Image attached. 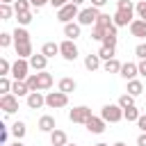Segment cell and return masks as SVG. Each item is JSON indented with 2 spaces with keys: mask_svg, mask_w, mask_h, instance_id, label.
<instances>
[{
  "mask_svg": "<svg viewBox=\"0 0 146 146\" xmlns=\"http://www.w3.org/2000/svg\"><path fill=\"white\" fill-rule=\"evenodd\" d=\"M7 137H9V128H7L5 123H0V141L7 144Z\"/></svg>",
  "mask_w": 146,
  "mask_h": 146,
  "instance_id": "cell-42",
  "label": "cell"
},
{
  "mask_svg": "<svg viewBox=\"0 0 146 146\" xmlns=\"http://www.w3.org/2000/svg\"><path fill=\"white\" fill-rule=\"evenodd\" d=\"M11 94L18 96V98H21V96L27 98V96H30V87H27V82H25V80H14V84H11Z\"/></svg>",
  "mask_w": 146,
  "mask_h": 146,
  "instance_id": "cell-17",
  "label": "cell"
},
{
  "mask_svg": "<svg viewBox=\"0 0 146 146\" xmlns=\"http://www.w3.org/2000/svg\"><path fill=\"white\" fill-rule=\"evenodd\" d=\"M16 18H18V25H23V27H25V25H30V23H32V18H34V16H32V9H30V11H21V14H16Z\"/></svg>",
  "mask_w": 146,
  "mask_h": 146,
  "instance_id": "cell-34",
  "label": "cell"
},
{
  "mask_svg": "<svg viewBox=\"0 0 146 146\" xmlns=\"http://www.w3.org/2000/svg\"><path fill=\"white\" fill-rule=\"evenodd\" d=\"M0 2H7V5H11V2H16V0H0Z\"/></svg>",
  "mask_w": 146,
  "mask_h": 146,
  "instance_id": "cell-53",
  "label": "cell"
},
{
  "mask_svg": "<svg viewBox=\"0 0 146 146\" xmlns=\"http://www.w3.org/2000/svg\"><path fill=\"white\" fill-rule=\"evenodd\" d=\"M121 62L116 59V57H112V59H107V62H103V71L105 73H121Z\"/></svg>",
  "mask_w": 146,
  "mask_h": 146,
  "instance_id": "cell-24",
  "label": "cell"
},
{
  "mask_svg": "<svg viewBox=\"0 0 146 146\" xmlns=\"http://www.w3.org/2000/svg\"><path fill=\"white\" fill-rule=\"evenodd\" d=\"M57 89H59V91H64V94H71V91H75V89H78V84H75V80H73V78H62V80L57 82Z\"/></svg>",
  "mask_w": 146,
  "mask_h": 146,
  "instance_id": "cell-22",
  "label": "cell"
},
{
  "mask_svg": "<svg viewBox=\"0 0 146 146\" xmlns=\"http://www.w3.org/2000/svg\"><path fill=\"white\" fill-rule=\"evenodd\" d=\"M135 55H137L139 59H146V41L137 43V48H135Z\"/></svg>",
  "mask_w": 146,
  "mask_h": 146,
  "instance_id": "cell-41",
  "label": "cell"
},
{
  "mask_svg": "<svg viewBox=\"0 0 146 146\" xmlns=\"http://www.w3.org/2000/svg\"><path fill=\"white\" fill-rule=\"evenodd\" d=\"M137 66H139V75H144V78H146V59H139V64H137Z\"/></svg>",
  "mask_w": 146,
  "mask_h": 146,
  "instance_id": "cell-46",
  "label": "cell"
},
{
  "mask_svg": "<svg viewBox=\"0 0 146 146\" xmlns=\"http://www.w3.org/2000/svg\"><path fill=\"white\" fill-rule=\"evenodd\" d=\"M116 103H119V105H121L123 110H125V107H132V105H135V96L125 91L123 96H119V100H116Z\"/></svg>",
  "mask_w": 146,
  "mask_h": 146,
  "instance_id": "cell-33",
  "label": "cell"
},
{
  "mask_svg": "<svg viewBox=\"0 0 146 146\" xmlns=\"http://www.w3.org/2000/svg\"><path fill=\"white\" fill-rule=\"evenodd\" d=\"M36 80H39V91H48L52 87V75L48 71H36Z\"/></svg>",
  "mask_w": 146,
  "mask_h": 146,
  "instance_id": "cell-16",
  "label": "cell"
},
{
  "mask_svg": "<svg viewBox=\"0 0 146 146\" xmlns=\"http://www.w3.org/2000/svg\"><path fill=\"white\" fill-rule=\"evenodd\" d=\"M0 110H2L5 114H14V112L18 110V96H14V94H2V96H0Z\"/></svg>",
  "mask_w": 146,
  "mask_h": 146,
  "instance_id": "cell-9",
  "label": "cell"
},
{
  "mask_svg": "<svg viewBox=\"0 0 146 146\" xmlns=\"http://www.w3.org/2000/svg\"><path fill=\"white\" fill-rule=\"evenodd\" d=\"M123 80H135L137 75H139V66L135 64V62H125L123 66H121V73H119Z\"/></svg>",
  "mask_w": 146,
  "mask_h": 146,
  "instance_id": "cell-12",
  "label": "cell"
},
{
  "mask_svg": "<svg viewBox=\"0 0 146 146\" xmlns=\"http://www.w3.org/2000/svg\"><path fill=\"white\" fill-rule=\"evenodd\" d=\"M105 5H107V0H91V7H98V9H100V7H105Z\"/></svg>",
  "mask_w": 146,
  "mask_h": 146,
  "instance_id": "cell-48",
  "label": "cell"
},
{
  "mask_svg": "<svg viewBox=\"0 0 146 146\" xmlns=\"http://www.w3.org/2000/svg\"><path fill=\"white\" fill-rule=\"evenodd\" d=\"M11 80H9V75H0V91L2 94H11Z\"/></svg>",
  "mask_w": 146,
  "mask_h": 146,
  "instance_id": "cell-35",
  "label": "cell"
},
{
  "mask_svg": "<svg viewBox=\"0 0 146 146\" xmlns=\"http://www.w3.org/2000/svg\"><path fill=\"white\" fill-rule=\"evenodd\" d=\"M50 146H55V144H50Z\"/></svg>",
  "mask_w": 146,
  "mask_h": 146,
  "instance_id": "cell-56",
  "label": "cell"
},
{
  "mask_svg": "<svg viewBox=\"0 0 146 146\" xmlns=\"http://www.w3.org/2000/svg\"><path fill=\"white\" fill-rule=\"evenodd\" d=\"M11 41H14V34H9V32H0V48L11 46Z\"/></svg>",
  "mask_w": 146,
  "mask_h": 146,
  "instance_id": "cell-39",
  "label": "cell"
},
{
  "mask_svg": "<svg viewBox=\"0 0 146 146\" xmlns=\"http://www.w3.org/2000/svg\"><path fill=\"white\" fill-rule=\"evenodd\" d=\"M78 14H80V7L73 5V2H68L62 9H57V21L59 23H71L73 18H78Z\"/></svg>",
  "mask_w": 146,
  "mask_h": 146,
  "instance_id": "cell-5",
  "label": "cell"
},
{
  "mask_svg": "<svg viewBox=\"0 0 146 146\" xmlns=\"http://www.w3.org/2000/svg\"><path fill=\"white\" fill-rule=\"evenodd\" d=\"M139 110H137V105H132V107H125L123 110V119L125 121H139Z\"/></svg>",
  "mask_w": 146,
  "mask_h": 146,
  "instance_id": "cell-31",
  "label": "cell"
},
{
  "mask_svg": "<svg viewBox=\"0 0 146 146\" xmlns=\"http://www.w3.org/2000/svg\"><path fill=\"white\" fill-rule=\"evenodd\" d=\"M128 27H130V34H132V36L146 39V21H144V18H135Z\"/></svg>",
  "mask_w": 146,
  "mask_h": 146,
  "instance_id": "cell-11",
  "label": "cell"
},
{
  "mask_svg": "<svg viewBox=\"0 0 146 146\" xmlns=\"http://www.w3.org/2000/svg\"><path fill=\"white\" fill-rule=\"evenodd\" d=\"M16 55L23 57V59H30V57L34 55V52H32V41H30V43H18V46H16Z\"/></svg>",
  "mask_w": 146,
  "mask_h": 146,
  "instance_id": "cell-25",
  "label": "cell"
},
{
  "mask_svg": "<svg viewBox=\"0 0 146 146\" xmlns=\"http://www.w3.org/2000/svg\"><path fill=\"white\" fill-rule=\"evenodd\" d=\"M25 82H27V87H30V91H39V80H36V73H30Z\"/></svg>",
  "mask_w": 146,
  "mask_h": 146,
  "instance_id": "cell-40",
  "label": "cell"
},
{
  "mask_svg": "<svg viewBox=\"0 0 146 146\" xmlns=\"http://www.w3.org/2000/svg\"><path fill=\"white\" fill-rule=\"evenodd\" d=\"M30 66H32L34 71H46V66H48V57H46L43 52H34V55L30 57Z\"/></svg>",
  "mask_w": 146,
  "mask_h": 146,
  "instance_id": "cell-14",
  "label": "cell"
},
{
  "mask_svg": "<svg viewBox=\"0 0 146 146\" xmlns=\"http://www.w3.org/2000/svg\"><path fill=\"white\" fill-rule=\"evenodd\" d=\"M80 32H82V25H80V23H73V21H71V23H64V36H66V39H73V41H75V39L80 36Z\"/></svg>",
  "mask_w": 146,
  "mask_h": 146,
  "instance_id": "cell-15",
  "label": "cell"
},
{
  "mask_svg": "<svg viewBox=\"0 0 146 146\" xmlns=\"http://www.w3.org/2000/svg\"><path fill=\"white\" fill-rule=\"evenodd\" d=\"M71 2H73V5H78V7H80V5H84V0H71Z\"/></svg>",
  "mask_w": 146,
  "mask_h": 146,
  "instance_id": "cell-50",
  "label": "cell"
},
{
  "mask_svg": "<svg viewBox=\"0 0 146 146\" xmlns=\"http://www.w3.org/2000/svg\"><path fill=\"white\" fill-rule=\"evenodd\" d=\"M46 105V96L41 94V91H30V96H27V107L30 110H41Z\"/></svg>",
  "mask_w": 146,
  "mask_h": 146,
  "instance_id": "cell-13",
  "label": "cell"
},
{
  "mask_svg": "<svg viewBox=\"0 0 146 146\" xmlns=\"http://www.w3.org/2000/svg\"><path fill=\"white\" fill-rule=\"evenodd\" d=\"M11 34H14V46H18V43H30V32H27L23 25L16 27Z\"/></svg>",
  "mask_w": 146,
  "mask_h": 146,
  "instance_id": "cell-20",
  "label": "cell"
},
{
  "mask_svg": "<svg viewBox=\"0 0 146 146\" xmlns=\"http://www.w3.org/2000/svg\"><path fill=\"white\" fill-rule=\"evenodd\" d=\"M137 146H146V132H141V135L137 137Z\"/></svg>",
  "mask_w": 146,
  "mask_h": 146,
  "instance_id": "cell-49",
  "label": "cell"
},
{
  "mask_svg": "<svg viewBox=\"0 0 146 146\" xmlns=\"http://www.w3.org/2000/svg\"><path fill=\"white\" fill-rule=\"evenodd\" d=\"M132 21H135V7L132 9H116V14H114V25L116 27H125Z\"/></svg>",
  "mask_w": 146,
  "mask_h": 146,
  "instance_id": "cell-8",
  "label": "cell"
},
{
  "mask_svg": "<svg viewBox=\"0 0 146 146\" xmlns=\"http://www.w3.org/2000/svg\"><path fill=\"white\" fill-rule=\"evenodd\" d=\"M68 2H71V0H50V5H52L55 9H62V7H64V5H68Z\"/></svg>",
  "mask_w": 146,
  "mask_h": 146,
  "instance_id": "cell-44",
  "label": "cell"
},
{
  "mask_svg": "<svg viewBox=\"0 0 146 146\" xmlns=\"http://www.w3.org/2000/svg\"><path fill=\"white\" fill-rule=\"evenodd\" d=\"M30 2H32V7H34V9H41V7H43V5H48L50 0H30Z\"/></svg>",
  "mask_w": 146,
  "mask_h": 146,
  "instance_id": "cell-45",
  "label": "cell"
},
{
  "mask_svg": "<svg viewBox=\"0 0 146 146\" xmlns=\"http://www.w3.org/2000/svg\"><path fill=\"white\" fill-rule=\"evenodd\" d=\"M132 0H116V9H132Z\"/></svg>",
  "mask_w": 146,
  "mask_h": 146,
  "instance_id": "cell-43",
  "label": "cell"
},
{
  "mask_svg": "<svg viewBox=\"0 0 146 146\" xmlns=\"http://www.w3.org/2000/svg\"><path fill=\"white\" fill-rule=\"evenodd\" d=\"M50 144H55V146H66V144H68L66 132H64V130H59V128H55V130L50 132Z\"/></svg>",
  "mask_w": 146,
  "mask_h": 146,
  "instance_id": "cell-19",
  "label": "cell"
},
{
  "mask_svg": "<svg viewBox=\"0 0 146 146\" xmlns=\"http://www.w3.org/2000/svg\"><path fill=\"white\" fill-rule=\"evenodd\" d=\"M96 146H110V144H105V141H100V144H96Z\"/></svg>",
  "mask_w": 146,
  "mask_h": 146,
  "instance_id": "cell-54",
  "label": "cell"
},
{
  "mask_svg": "<svg viewBox=\"0 0 146 146\" xmlns=\"http://www.w3.org/2000/svg\"><path fill=\"white\" fill-rule=\"evenodd\" d=\"M100 116L107 123H119V121H123V107L119 103H107L100 107Z\"/></svg>",
  "mask_w": 146,
  "mask_h": 146,
  "instance_id": "cell-1",
  "label": "cell"
},
{
  "mask_svg": "<svg viewBox=\"0 0 146 146\" xmlns=\"http://www.w3.org/2000/svg\"><path fill=\"white\" fill-rule=\"evenodd\" d=\"M41 52L50 59V57H55V55H59V43H55V41H46L43 46H41Z\"/></svg>",
  "mask_w": 146,
  "mask_h": 146,
  "instance_id": "cell-23",
  "label": "cell"
},
{
  "mask_svg": "<svg viewBox=\"0 0 146 146\" xmlns=\"http://www.w3.org/2000/svg\"><path fill=\"white\" fill-rule=\"evenodd\" d=\"M55 128H57V125H55V116H50V114H43V116L39 119V130H41V132H48V135H50Z\"/></svg>",
  "mask_w": 146,
  "mask_h": 146,
  "instance_id": "cell-18",
  "label": "cell"
},
{
  "mask_svg": "<svg viewBox=\"0 0 146 146\" xmlns=\"http://www.w3.org/2000/svg\"><path fill=\"white\" fill-rule=\"evenodd\" d=\"M105 36H107V30H105V27H100V25H94V30H91V39L103 43V39H105Z\"/></svg>",
  "mask_w": 146,
  "mask_h": 146,
  "instance_id": "cell-32",
  "label": "cell"
},
{
  "mask_svg": "<svg viewBox=\"0 0 146 146\" xmlns=\"http://www.w3.org/2000/svg\"><path fill=\"white\" fill-rule=\"evenodd\" d=\"M112 146H128V144H123V141H116V144H112Z\"/></svg>",
  "mask_w": 146,
  "mask_h": 146,
  "instance_id": "cell-52",
  "label": "cell"
},
{
  "mask_svg": "<svg viewBox=\"0 0 146 146\" xmlns=\"http://www.w3.org/2000/svg\"><path fill=\"white\" fill-rule=\"evenodd\" d=\"M135 14H137V18H144L146 21V0H139L135 5Z\"/></svg>",
  "mask_w": 146,
  "mask_h": 146,
  "instance_id": "cell-38",
  "label": "cell"
},
{
  "mask_svg": "<svg viewBox=\"0 0 146 146\" xmlns=\"http://www.w3.org/2000/svg\"><path fill=\"white\" fill-rule=\"evenodd\" d=\"M66 146H78V144H66Z\"/></svg>",
  "mask_w": 146,
  "mask_h": 146,
  "instance_id": "cell-55",
  "label": "cell"
},
{
  "mask_svg": "<svg viewBox=\"0 0 146 146\" xmlns=\"http://www.w3.org/2000/svg\"><path fill=\"white\" fill-rule=\"evenodd\" d=\"M96 25H100V27H105V30H107V27H112V25H114V16H110V14H103V11H100V14H98V18H96Z\"/></svg>",
  "mask_w": 146,
  "mask_h": 146,
  "instance_id": "cell-28",
  "label": "cell"
},
{
  "mask_svg": "<svg viewBox=\"0 0 146 146\" xmlns=\"http://www.w3.org/2000/svg\"><path fill=\"white\" fill-rule=\"evenodd\" d=\"M100 66H103V59L98 57V52H96V55H87V57H84V68H87V71H98Z\"/></svg>",
  "mask_w": 146,
  "mask_h": 146,
  "instance_id": "cell-21",
  "label": "cell"
},
{
  "mask_svg": "<svg viewBox=\"0 0 146 146\" xmlns=\"http://www.w3.org/2000/svg\"><path fill=\"white\" fill-rule=\"evenodd\" d=\"M9 146H23V141H21V139H16V141H14V144H9Z\"/></svg>",
  "mask_w": 146,
  "mask_h": 146,
  "instance_id": "cell-51",
  "label": "cell"
},
{
  "mask_svg": "<svg viewBox=\"0 0 146 146\" xmlns=\"http://www.w3.org/2000/svg\"><path fill=\"white\" fill-rule=\"evenodd\" d=\"M32 66H30V59H23V57H18L14 64H11V75H14V80H27V71H30Z\"/></svg>",
  "mask_w": 146,
  "mask_h": 146,
  "instance_id": "cell-3",
  "label": "cell"
},
{
  "mask_svg": "<svg viewBox=\"0 0 146 146\" xmlns=\"http://www.w3.org/2000/svg\"><path fill=\"white\" fill-rule=\"evenodd\" d=\"M105 125H107V121H105L103 116H91V119L84 123V128H87L91 135H100V132H105Z\"/></svg>",
  "mask_w": 146,
  "mask_h": 146,
  "instance_id": "cell-10",
  "label": "cell"
},
{
  "mask_svg": "<svg viewBox=\"0 0 146 146\" xmlns=\"http://www.w3.org/2000/svg\"><path fill=\"white\" fill-rule=\"evenodd\" d=\"M25 132H27V125H25L23 121H16V123L11 125V135H14L16 139H23V137H25Z\"/></svg>",
  "mask_w": 146,
  "mask_h": 146,
  "instance_id": "cell-29",
  "label": "cell"
},
{
  "mask_svg": "<svg viewBox=\"0 0 146 146\" xmlns=\"http://www.w3.org/2000/svg\"><path fill=\"white\" fill-rule=\"evenodd\" d=\"M137 125L141 128V132H146V114H141V116H139V121H137Z\"/></svg>",
  "mask_w": 146,
  "mask_h": 146,
  "instance_id": "cell-47",
  "label": "cell"
},
{
  "mask_svg": "<svg viewBox=\"0 0 146 146\" xmlns=\"http://www.w3.org/2000/svg\"><path fill=\"white\" fill-rule=\"evenodd\" d=\"M59 55H62L66 62H75V59H78V46H75V41H73V39H64V41L59 43Z\"/></svg>",
  "mask_w": 146,
  "mask_h": 146,
  "instance_id": "cell-6",
  "label": "cell"
},
{
  "mask_svg": "<svg viewBox=\"0 0 146 146\" xmlns=\"http://www.w3.org/2000/svg\"><path fill=\"white\" fill-rule=\"evenodd\" d=\"M0 75H11V64L7 57H0Z\"/></svg>",
  "mask_w": 146,
  "mask_h": 146,
  "instance_id": "cell-37",
  "label": "cell"
},
{
  "mask_svg": "<svg viewBox=\"0 0 146 146\" xmlns=\"http://www.w3.org/2000/svg\"><path fill=\"white\" fill-rule=\"evenodd\" d=\"M94 114H91V107H87V105H78V107H73L71 112H68V119L73 121V123H87L89 119H91Z\"/></svg>",
  "mask_w": 146,
  "mask_h": 146,
  "instance_id": "cell-4",
  "label": "cell"
},
{
  "mask_svg": "<svg viewBox=\"0 0 146 146\" xmlns=\"http://www.w3.org/2000/svg\"><path fill=\"white\" fill-rule=\"evenodd\" d=\"M98 7H84V9H80V14H78V23L80 25H96V18H98Z\"/></svg>",
  "mask_w": 146,
  "mask_h": 146,
  "instance_id": "cell-7",
  "label": "cell"
},
{
  "mask_svg": "<svg viewBox=\"0 0 146 146\" xmlns=\"http://www.w3.org/2000/svg\"><path fill=\"white\" fill-rule=\"evenodd\" d=\"M46 105L50 107V110H59V107H66L68 105V94H64V91H48L46 94Z\"/></svg>",
  "mask_w": 146,
  "mask_h": 146,
  "instance_id": "cell-2",
  "label": "cell"
},
{
  "mask_svg": "<svg viewBox=\"0 0 146 146\" xmlns=\"http://www.w3.org/2000/svg\"><path fill=\"white\" fill-rule=\"evenodd\" d=\"M128 94H132V96H139L141 91H144V84H141V80H128V89H125Z\"/></svg>",
  "mask_w": 146,
  "mask_h": 146,
  "instance_id": "cell-27",
  "label": "cell"
},
{
  "mask_svg": "<svg viewBox=\"0 0 146 146\" xmlns=\"http://www.w3.org/2000/svg\"><path fill=\"white\" fill-rule=\"evenodd\" d=\"M116 55V46H103L100 43V50H98V57L103 59V62H107V59H112Z\"/></svg>",
  "mask_w": 146,
  "mask_h": 146,
  "instance_id": "cell-26",
  "label": "cell"
},
{
  "mask_svg": "<svg viewBox=\"0 0 146 146\" xmlns=\"http://www.w3.org/2000/svg\"><path fill=\"white\" fill-rule=\"evenodd\" d=\"M30 7H32V2H30V0H16V2H14L16 14H21V11H30Z\"/></svg>",
  "mask_w": 146,
  "mask_h": 146,
  "instance_id": "cell-36",
  "label": "cell"
},
{
  "mask_svg": "<svg viewBox=\"0 0 146 146\" xmlns=\"http://www.w3.org/2000/svg\"><path fill=\"white\" fill-rule=\"evenodd\" d=\"M14 14H16V9H14L11 5H7V2H0V18H2V21H9Z\"/></svg>",
  "mask_w": 146,
  "mask_h": 146,
  "instance_id": "cell-30",
  "label": "cell"
}]
</instances>
